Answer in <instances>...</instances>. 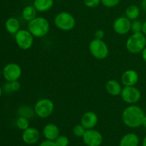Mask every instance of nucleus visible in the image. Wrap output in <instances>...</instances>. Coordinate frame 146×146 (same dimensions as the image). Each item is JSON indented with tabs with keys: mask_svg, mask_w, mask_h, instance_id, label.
<instances>
[{
	"mask_svg": "<svg viewBox=\"0 0 146 146\" xmlns=\"http://www.w3.org/2000/svg\"><path fill=\"white\" fill-rule=\"evenodd\" d=\"M101 4L108 8H113L119 4L121 0H101Z\"/></svg>",
	"mask_w": 146,
	"mask_h": 146,
	"instance_id": "obj_28",
	"label": "nucleus"
},
{
	"mask_svg": "<svg viewBox=\"0 0 146 146\" xmlns=\"http://www.w3.org/2000/svg\"><path fill=\"white\" fill-rule=\"evenodd\" d=\"M143 146H146V136L144 138L143 141V144H142Z\"/></svg>",
	"mask_w": 146,
	"mask_h": 146,
	"instance_id": "obj_36",
	"label": "nucleus"
},
{
	"mask_svg": "<svg viewBox=\"0 0 146 146\" xmlns=\"http://www.w3.org/2000/svg\"><path fill=\"white\" fill-rule=\"evenodd\" d=\"M17 113H18L19 116L25 117V118H28V119L32 118L34 116V115H36L34 108H32L30 106H21L18 109Z\"/></svg>",
	"mask_w": 146,
	"mask_h": 146,
	"instance_id": "obj_22",
	"label": "nucleus"
},
{
	"mask_svg": "<svg viewBox=\"0 0 146 146\" xmlns=\"http://www.w3.org/2000/svg\"><path fill=\"white\" fill-rule=\"evenodd\" d=\"M141 57H142L143 60L146 63V46L145 48L141 51Z\"/></svg>",
	"mask_w": 146,
	"mask_h": 146,
	"instance_id": "obj_32",
	"label": "nucleus"
},
{
	"mask_svg": "<svg viewBox=\"0 0 146 146\" xmlns=\"http://www.w3.org/2000/svg\"><path fill=\"white\" fill-rule=\"evenodd\" d=\"M139 137L133 133H129L122 137L120 141L119 146H138Z\"/></svg>",
	"mask_w": 146,
	"mask_h": 146,
	"instance_id": "obj_17",
	"label": "nucleus"
},
{
	"mask_svg": "<svg viewBox=\"0 0 146 146\" xmlns=\"http://www.w3.org/2000/svg\"><path fill=\"white\" fill-rule=\"evenodd\" d=\"M55 1H62V0H55Z\"/></svg>",
	"mask_w": 146,
	"mask_h": 146,
	"instance_id": "obj_38",
	"label": "nucleus"
},
{
	"mask_svg": "<svg viewBox=\"0 0 146 146\" xmlns=\"http://www.w3.org/2000/svg\"><path fill=\"white\" fill-rule=\"evenodd\" d=\"M54 0H34V6L38 12H46L54 6Z\"/></svg>",
	"mask_w": 146,
	"mask_h": 146,
	"instance_id": "obj_18",
	"label": "nucleus"
},
{
	"mask_svg": "<svg viewBox=\"0 0 146 146\" xmlns=\"http://www.w3.org/2000/svg\"><path fill=\"white\" fill-rule=\"evenodd\" d=\"M5 28L11 34H15L20 30V22L17 18L10 17L6 21Z\"/></svg>",
	"mask_w": 146,
	"mask_h": 146,
	"instance_id": "obj_19",
	"label": "nucleus"
},
{
	"mask_svg": "<svg viewBox=\"0 0 146 146\" xmlns=\"http://www.w3.org/2000/svg\"><path fill=\"white\" fill-rule=\"evenodd\" d=\"M146 46V36L143 32L133 33L125 42L127 51L133 54L141 53Z\"/></svg>",
	"mask_w": 146,
	"mask_h": 146,
	"instance_id": "obj_3",
	"label": "nucleus"
},
{
	"mask_svg": "<svg viewBox=\"0 0 146 146\" xmlns=\"http://www.w3.org/2000/svg\"><path fill=\"white\" fill-rule=\"evenodd\" d=\"M20 88H21V84H20L19 80L18 81H11V82H8L4 86V90H5L6 92L9 93L19 91Z\"/></svg>",
	"mask_w": 146,
	"mask_h": 146,
	"instance_id": "obj_24",
	"label": "nucleus"
},
{
	"mask_svg": "<svg viewBox=\"0 0 146 146\" xmlns=\"http://www.w3.org/2000/svg\"><path fill=\"white\" fill-rule=\"evenodd\" d=\"M125 17L132 21L133 20L138 19L140 14H141V10H140V8L137 5L131 4V5H129L127 7L126 9H125Z\"/></svg>",
	"mask_w": 146,
	"mask_h": 146,
	"instance_id": "obj_21",
	"label": "nucleus"
},
{
	"mask_svg": "<svg viewBox=\"0 0 146 146\" xmlns=\"http://www.w3.org/2000/svg\"><path fill=\"white\" fill-rule=\"evenodd\" d=\"M40 138V133L38 129L29 127L24 130L22 133V140L25 143L33 145L36 143Z\"/></svg>",
	"mask_w": 146,
	"mask_h": 146,
	"instance_id": "obj_14",
	"label": "nucleus"
},
{
	"mask_svg": "<svg viewBox=\"0 0 146 146\" xmlns=\"http://www.w3.org/2000/svg\"><path fill=\"white\" fill-rule=\"evenodd\" d=\"M34 110L36 115L40 118H46L52 115L54 104L49 98H41L36 102Z\"/></svg>",
	"mask_w": 146,
	"mask_h": 146,
	"instance_id": "obj_6",
	"label": "nucleus"
},
{
	"mask_svg": "<svg viewBox=\"0 0 146 146\" xmlns=\"http://www.w3.org/2000/svg\"><path fill=\"white\" fill-rule=\"evenodd\" d=\"M105 37V32L102 29H97L94 32V38L98 39H103Z\"/></svg>",
	"mask_w": 146,
	"mask_h": 146,
	"instance_id": "obj_30",
	"label": "nucleus"
},
{
	"mask_svg": "<svg viewBox=\"0 0 146 146\" xmlns=\"http://www.w3.org/2000/svg\"><path fill=\"white\" fill-rule=\"evenodd\" d=\"M82 138L87 146H100L104 141L102 134L94 128L87 129Z\"/></svg>",
	"mask_w": 146,
	"mask_h": 146,
	"instance_id": "obj_10",
	"label": "nucleus"
},
{
	"mask_svg": "<svg viewBox=\"0 0 146 146\" xmlns=\"http://www.w3.org/2000/svg\"><path fill=\"white\" fill-rule=\"evenodd\" d=\"M121 80L124 86H133L138 82L139 75L135 70L128 69L123 73Z\"/></svg>",
	"mask_w": 146,
	"mask_h": 146,
	"instance_id": "obj_12",
	"label": "nucleus"
},
{
	"mask_svg": "<svg viewBox=\"0 0 146 146\" xmlns=\"http://www.w3.org/2000/svg\"><path fill=\"white\" fill-rule=\"evenodd\" d=\"M1 94H2V90H1V88H0V98H1Z\"/></svg>",
	"mask_w": 146,
	"mask_h": 146,
	"instance_id": "obj_37",
	"label": "nucleus"
},
{
	"mask_svg": "<svg viewBox=\"0 0 146 146\" xmlns=\"http://www.w3.org/2000/svg\"><path fill=\"white\" fill-rule=\"evenodd\" d=\"M143 24V23L139 19H135L131 21V31L133 33L142 32Z\"/></svg>",
	"mask_w": 146,
	"mask_h": 146,
	"instance_id": "obj_25",
	"label": "nucleus"
},
{
	"mask_svg": "<svg viewBox=\"0 0 146 146\" xmlns=\"http://www.w3.org/2000/svg\"><path fill=\"white\" fill-rule=\"evenodd\" d=\"M142 32L146 36V21H145L143 24V29H142Z\"/></svg>",
	"mask_w": 146,
	"mask_h": 146,
	"instance_id": "obj_34",
	"label": "nucleus"
},
{
	"mask_svg": "<svg viewBox=\"0 0 146 146\" xmlns=\"http://www.w3.org/2000/svg\"><path fill=\"white\" fill-rule=\"evenodd\" d=\"M86 131V129L81 124L76 125L74 127V128H73V133H74V134L76 137H78V138H82L84 136V133H85Z\"/></svg>",
	"mask_w": 146,
	"mask_h": 146,
	"instance_id": "obj_26",
	"label": "nucleus"
},
{
	"mask_svg": "<svg viewBox=\"0 0 146 146\" xmlns=\"http://www.w3.org/2000/svg\"><path fill=\"white\" fill-rule=\"evenodd\" d=\"M113 29L116 34L125 35L131 31V21L125 16L118 17L113 21Z\"/></svg>",
	"mask_w": 146,
	"mask_h": 146,
	"instance_id": "obj_11",
	"label": "nucleus"
},
{
	"mask_svg": "<svg viewBox=\"0 0 146 146\" xmlns=\"http://www.w3.org/2000/svg\"><path fill=\"white\" fill-rule=\"evenodd\" d=\"M39 146H56V145L55 143L53 141H49V140H46L41 142L40 143Z\"/></svg>",
	"mask_w": 146,
	"mask_h": 146,
	"instance_id": "obj_31",
	"label": "nucleus"
},
{
	"mask_svg": "<svg viewBox=\"0 0 146 146\" xmlns=\"http://www.w3.org/2000/svg\"><path fill=\"white\" fill-rule=\"evenodd\" d=\"M123 101L129 105H134L140 101L141 92L138 88L133 86H124L121 94Z\"/></svg>",
	"mask_w": 146,
	"mask_h": 146,
	"instance_id": "obj_8",
	"label": "nucleus"
},
{
	"mask_svg": "<svg viewBox=\"0 0 146 146\" xmlns=\"http://www.w3.org/2000/svg\"><path fill=\"white\" fill-rule=\"evenodd\" d=\"M145 115L143 110L138 106L130 105L122 113V121L126 126L136 128L143 125Z\"/></svg>",
	"mask_w": 146,
	"mask_h": 146,
	"instance_id": "obj_1",
	"label": "nucleus"
},
{
	"mask_svg": "<svg viewBox=\"0 0 146 146\" xmlns=\"http://www.w3.org/2000/svg\"><path fill=\"white\" fill-rule=\"evenodd\" d=\"M17 46L22 50H29L34 44V36L28 29H20L14 34Z\"/></svg>",
	"mask_w": 146,
	"mask_h": 146,
	"instance_id": "obj_7",
	"label": "nucleus"
},
{
	"mask_svg": "<svg viewBox=\"0 0 146 146\" xmlns=\"http://www.w3.org/2000/svg\"><path fill=\"white\" fill-rule=\"evenodd\" d=\"M38 11L33 5H29L24 7L21 12V16L24 21H30L36 17V14Z\"/></svg>",
	"mask_w": 146,
	"mask_h": 146,
	"instance_id": "obj_20",
	"label": "nucleus"
},
{
	"mask_svg": "<svg viewBox=\"0 0 146 146\" xmlns=\"http://www.w3.org/2000/svg\"><path fill=\"white\" fill-rule=\"evenodd\" d=\"M42 133L46 139L54 141L59 135L60 131L56 124L48 123L44 127Z\"/></svg>",
	"mask_w": 146,
	"mask_h": 146,
	"instance_id": "obj_15",
	"label": "nucleus"
},
{
	"mask_svg": "<svg viewBox=\"0 0 146 146\" xmlns=\"http://www.w3.org/2000/svg\"><path fill=\"white\" fill-rule=\"evenodd\" d=\"M98 122L97 114L94 111H87L84 113L81 118V124L86 129H92Z\"/></svg>",
	"mask_w": 146,
	"mask_h": 146,
	"instance_id": "obj_13",
	"label": "nucleus"
},
{
	"mask_svg": "<svg viewBox=\"0 0 146 146\" xmlns=\"http://www.w3.org/2000/svg\"><path fill=\"white\" fill-rule=\"evenodd\" d=\"M143 125L144 128H146V115L145 116V118H144L143 122Z\"/></svg>",
	"mask_w": 146,
	"mask_h": 146,
	"instance_id": "obj_35",
	"label": "nucleus"
},
{
	"mask_svg": "<svg viewBox=\"0 0 146 146\" xmlns=\"http://www.w3.org/2000/svg\"><path fill=\"white\" fill-rule=\"evenodd\" d=\"M27 29L36 38H41L46 35L50 29L49 21L43 17H36L28 22Z\"/></svg>",
	"mask_w": 146,
	"mask_h": 146,
	"instance_id": "obj_2",
	"label": "nucleus"
},
{
	"mask_svg": "<svg viewBox=\"0 0 146 146\" xmlns=\"http://www.w3.org/2000/svg\"><path fill=\"white\" fill-rule=\"evenodd\" d=\"M2 74L7 82L18 81L22 74V69L19 64L9 63L4 67Z\"/></svg>",
	"mask_w": 146,
	"mask_h": 146,
	"instance_id": "obj_9",
	"label": "nucleus"
},
{
	"mask_svg": "<svg viewBox=\"0 0 146 146\" xmlns=\"http://www.w3.org/2000/svg\"><path fill=\"white\" fill-rule=\"evenodd\" d=\"M123 87L117 80L110 79L106 84V90L107 93L112 96H121Z\"/></svg>",
	"mask_w": 146,
	"mask_h": 146,
	"instance_id": "obj_16",
	"label": "nucleus"
},
{
	"mask_svg": "<svg viewBox=\"0 0 146 146\" xmlns=\"http://www.w3.org/2000/svg\"><path fill=\"white\" fill-rule=\"evenodd\" d=\"M16 125L19 130L24 131L29 128V119L25 118V117L19 116L16 121Z\"/></svg>",
	"mask_w": 146,
	"mask_h": 146,
	"instance_id": "obj_23",
	"label": "nucleus"
},
{
	"mask_svg": "<svg viewBox=\"0 0 146 146\" xmlns=\"http://www.w3.org/2000/svg\"><path fill=\"white\" fill-rule=\"evenodd\" d=\"M141 7H142L143 10L146 12V0H142V1H141Z\"/></svg>",
	"mask_w": 146,
	"mask_h": 146,
	"instance_id": "obj_33",
	"label": "nucleus"
},
{
	"mask_svg": "<svg viewBox=\"0 0 146 146\" xmlns=\"http://www.w3.org/2000/svg\"><path fill=\"white\" fill-rule=\"evenodd\" d=\"M56 146H68L69 143L68 138L66 135H58V138L54 141Z\"/></svg>",
	"mask_w": 146,
	"mask_h": 146,
	"instance_id": "obj_27",
	"label": "nucleus"
},
{
	"mask_svg": "<svg viewBox=\"0 0 146 146\" xmlns=\"http://www.w3.org/2000/svg\"><path fill=\"white\" fill-rule=\"evenodd\" d=\"M88 49L91 55L98 60H104L109 54V48L103 39L95 38L91 40L88 45Z\"/></svg>",
	"mask_w": 146,
	"mask_h": 146,
	"instance_id": "obj_5",
	"label": "nucleus"
},
{
	"mask_svg": "<svg viewBox=\"0 0 146 146\" xmlns=\"http://www.w3.org/2000/svg\"><path fill=\"white\" fill-rule=\"evenodd\" d=\"M54 24L58 29L64 31H69L74 29L76 26V19L68 11H61L54 17Z\"/></svg>",
	"mask_w": 146,
	"mask_h": 146,
	"instance_id": "obj_4",
	"label": "nucleus"
},
{
	"mask_svg": "<svg viewBox=\"0 0 146 146\" xmlns=\"http://www.w3.org/2000/svg\"><path fill=\"white\" fill-rule=\"evenodd\" d=\"M86 7L88 8H96L101 3V0H83Z\"/></svg>",
	"mask_w": 146,
	"mask_h": 146,
	"instance_id": "obj_29",
	"label": "nucleus"
}]
</instances>
